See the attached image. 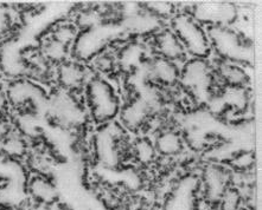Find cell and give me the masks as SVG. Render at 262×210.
Instances as JSON below:
<instances>
[{
  "mask_svg": "<svg viewBox=\"0 0 262 210\" xmlns=\"http://www.w3.org/2000/svg\"><path fill=\"white\" fill-rule=\"evenodd\" d=\"M149 74L152 80L164 85H173L179 80L178 67L171 61L165 58H158L149 66Z\"/></svg>",
  "mask_w": 262,
  "mask_h": 210,
  "instance_id": "obj_13",
  "label": "cell"
},
{
  "mask_svg": "<svg viewBox=\"0 0 262 210\" xmlns=\"http://www.w3.org/2000/svg\"><path fill=\"white\" fill-rule=\"evenodd\" d=\"M208 39L211 40L224 62L248 63L253 58V47L233 30L226 26H210Z\"/></svg>",
  "mask_w": 262,
  "mask_h": 210,
  "instance_id": "obj_1",
  "label": "cell"
},
{
  "mask_svg": "<svg viewBox=\"0 0 262 210\" xmlns=\"http://www.w3.org/2000/svg\"><path fill=\"white\" fill-rule=\"evenodd\" d=\"M29 191L31 196L39 204H50L57 200V190L52 183L43 176H36L29 183Z\"/></svg>",
  "mask_w": 262,
  "mask_h": 210,
  "instance_id": "obj_14",
  "label": "cell"
},
{
  "mask_svg": "<svg viewBox=\"0 0 262 210\" xmlns=\"http://www.w3.org/2000/svg\"><path fill=\"white\" fill-rule=\"evenodd\" d=\"M149 13L152 16H163L166 17L172 12V5L168 3H151L148 5Z\"/></svg>",
  "mask_w": 262,
  "mask_h": 210,
  "instance_id": "obj_26",
  "label": "cell"
},
{
  "mask_svg": "<svg viewBox=\"0 0 262 210\" xmlns=\"http://www.w3.org/2000/svg\"><path fill=\"white\" fill-rule=\"evenodd\" d=\"M172 30L184 50L193 57L203 59L210 54V42L208 36L196 19L189 14H178L172 19Z\"/></svg>",
  "mask_w": 262,
  "mask_h": 210,
  "instance_id": "obj_2",
  "label": "cell"
},
{
  "mask_svg": "<svg viewBox=\"0 0 262 210\" xmlns=\"http://www.w3.org/2000/svg\"><path fill=\"white\" fill-rule=\"evenodd\" d=\"M69 46L66 44H62L58 40L54 39L51 37L50 39L47 40L43 44L42 47V56L44 61L56 62V63H64L67 57H68Z\"/></svg>",
  "mask_w": 262,
  "mask_h": 210,
  "instance_id": "obj_18",
  "label": "cell"
},
{
  "mask_svg": "<svg viewBox=\"0 0 262 210\" xmlns=\"http://www.w3.org/2000/svg\"><path fill=\"white\" fill-rule=\"evenodd\" d=\"M5 95H4V92L0 90V136L4 134V131H5V125H4V122H3V111H4V108H5Z\"/></svg>",
  "mask_w": 262,
  "mask_h": 210,
  "instance_id": "obj_28",
  "label": "cell"
},
{
  "mask_svg": "<svg viewBox=\"0 0 262 210\" xmlns=\"http://www.w3.org/2000/svg\"><path fill=\"white\" fill-rule=\"evenodd\" d=\"M239 202H241V196H239L238 190L228 188L220 198L219 203L221 210H239Z\"/></svg>",
  "mask_w": 262,
  "mask_h": 210,
  "instance_id": "obj_22",
  "label": "cell"
},
{
  "mask_svg": "<svg viewBox=\"0 0 262 210\" xmlns=\"http://www.w3.org/2000/svg\"><path fill=\"white\" fill-rule=\"evenodd\" d=\"M87 100L91 112L97 122L106 123L119 112V99L114 90L101 78H94L87 85Z\"/></svg>",
  "mask_w": 262,
  "mask_h": 210,
  "instance_id": "obj_3",
  "label": "cell"
},
{
  "mask_svg": "<svg viewBox=\"0 0 262 210\" xmlns=\"http://www.w3.org/2000/svg\"><path fill=\"white\" fill-rule=\"evenodd\" d=\"M7 98L13 105L26 103H40L44 100V92L38 86L28 81H17L9 86Z\"/></svg>",
  "mask_w": 262,
  "mask_h": 210,
  "instance_id": "obj_9",
  "label": "cell"
},
{
  "mask_svg": "<svg viewBox=\"0 0 262 210\" xmlns=\"http://www.w3.org/2000/svg\"><path fill=\"white\" fill-rule=\"evenodd\" d=\"M31 210H49V208L47 207L46 204H39V205H37V207H35Z\"/></svg>",
  "mask_w": 262,
  "mask_h": 210,
  "instance_id": "obj_30",
  "label": "cell"
},
{
  "mask_svg": "<svg viewBox=\"0 0 262 210\" xmlns=\"http://www.w3.org/2000/svg\"><path fill=\"white\" fill-rule=\"evenodd\" d=\"M217 71H219V74L222 78V81L226 82L231 88H243V85H246L247 82H248V76H247L245 71L233 63H220Z\"/></svg>",
  "mask_w": 262,
  "mask_h": 210,
  "instance_id": "obj_16",
  "label": "cell"
},
{
  "mask_svg": "<svg viewBox=\"0 0 262 210\" xmlns=\"http://www.w3.org/2000/svg\"><path fill=\"white\" fill-rule=\"evenodd\" d=\"M156 151L164 156H173L182 151L183 142L178 134L173 131H165L160 134L156 141Z\"/></svg>",
  "mask_w": 262,
  "mask_h": 210,
  "instance_id": "obj_17",
  "label": "cell"
},
{
  "mask_svg": "<svg viewBox=\"0 0 262 210\" xmlns=\"http://www.w3.org/2000/svg\"><path fill=\"white\" fill-rule=\"evenodd\" d=\"M179 80L185 91L194 100L205 103L210 99L212 90V74L208 63L194 58L190 61L179 74Z\"/></svg>",
  "mask_w": 262,
  "mask_h": 210,
  "instance_id": "obj_4",
  "label": "cell"
},
{
  "mask_svg": "<svg viewBox=\"0 0 262 210\" xmlns=\"http://www.w3.org/2000/svg\"><path fill=\"white\" fill-rule=\"evenodd\" d=\"M51 112L58 122L66 125H75L82 121L83 112L73 97L59 93L51 102Z\"/></svg>",
  "mask_w": 262,
  "mask_h": 210,
  "instance_id": "obj_7",
  "label": "cell"
},
{
  "mask_svg": "<svg viewBox=\"0 0 262 210\" xmlns=\"http://www.w3.org/2000/svg\"><path fill=\"white\" fill-rule=\"evenodd\" d=\"M149 109H151V107L143 97L132 100L122 110L121 119L123 125L130 130L139 129L145 124L146 119L148 118Z\"/></svg>",
  "mask_w": 262,
  "mask_h": 210,
  "instance_id": "obj_10",
  "label": "cell"
},
{
  "mask_svg": "<svg viewBox=\"0 0 262 210\" xmlns=\"http://www.w3.org/2000/svg\"><path fill=\"white\" fill-rule=\"evenodd\" d=\"M249 156H250L249 153H248V155H247V153H243V155L239 156L238 159L236 160V167L243 168V169H246L247 167H249L250 164H252V161H253V160L248 161V157Z\"/></svg>",
  "mask_w": 262,
  "mask_h": 210,
  "instance_id": "obj_29",
  "label": "cell"
},
{
  "mask_svg": "<svg viewBox=\"0 0 262 210\" xmlns=\"http://www.w3.org/2000/svg\"><path fill=\"white\" fill-rule=\"evenodd\" d=\"M85 76H87V73H85L84 67L74 62L66 61L59 65L57 71L59 84L68 90L80 88L84 83Z\"/></svg>",
  "mask_w": 262,
  "mask_h": 210,
  "instance_id": "obj_11",
  "label": "cell"
},
{
  "mask_svg": "<svg viewBox=\"0 0 262 210\" xmlns=\"http://www.w3.org/2000/svg\"><path fill=\"white\" fill-rule=\"evenodd\" d=\"M228 174L224 169L211 166L204 172V190L209 202L216 203L222 197L228 187Z\"/></svg>",
  "mask_w": 262,
  "mask_h": 210,
  "instance_id": "obj_8",
  "label": "cell"
},
{
  "mask_svg": "<svg viewBox=\"0 0 262 210\" xmlns=\"http://www.w3.org/2000/svg\"><path fill=\"white\" fill-rule=\"evenodd\" d=\"M157 50L167 61L174 62L184 57V47L172 31H163L157 36Z\"/></svg>",
  "mask_w": 262,
  "mask_h": 210,
  "instance_id": "obj_12",
  "label": "cell"
},
{
  "mask_svg": "<svg viewBox=\"0 0 262 210\" xmlns=\"http://www.w3.org/2000/svg\"><path fill=\"white\" fill-rule=\"evenodd\" d=\"M52 38L69 46V44L73 43L74 40H76L77 38L76 30H75L72 25H68V24L59 25L58 28L55 30L54 35H52Z\"/></svg>",
  "mask_w": 262,
  "mask_h": 210,
  "instance_id": "obj_23",
  "label": "cell"
},
{
  "mask_svg": "<svg viewBox=\"0 0 262 210\" xmlns=\"http://www.w3.org/2000/svg\"><path fill=\"white\" fill-rule=\"evenodd\" d=\"M12 14L10 13L9 7L0 5V37L5 36L12 26Z\"/></svg>",
  "mask_w": 262,
  "mask_h": 210,
  "instance_id": "obj_25",
  "label": "cell"
},
{
  "mask_svg": "<svg viewBox=\"0 0 262 210\" xmlns=\"http://www.w3.org/2000/svg\"><path fill=\"white\" fill-rule=\"evenodd\" d=\"M132 28L138 31H151L158 28V22L155 16H138L132 19Z\"/></svg>",
  "mask_w": 262,
  "mask_h": 210,
  "instance_id": "obj_24",
  "label": "cell"
},
{
  "mask_svg": "<svg viewBox=\"0 0 262 210\" xmlns=\"http://www.w3.org/2000/svg\"><path fill=\"white\" fill-rule=\"evenodd\" d=\"M0 74H2V67H0Z\"/></svg>",
  "mask_w": 262,
  "mask_h": 210,
  "instance_id": "obj_31",
  "label": "cell"
},
{
  "mask_svg": "<svg viewBox=\"0 0 262 210\" xmlns=\"http://www.w3.org/2000/svg\"><path fill=\"white\" fill-rule=\"evenodd\" d=\"M194 19L204 21L211 26H224L236 18V10L230 4L204 3L194 10Z\"/></svg>",
  "mask_w": 262,
  "mask_h": 210,
  "instance_id": "obj_5",
  "label": "cell"
},
{
  "mask_svg": "<svg viewBox=\"0 0 262 210\" xmlns=\"http://www.w3.org/2000/svg\"><path fill=\"white\" fill-rule=\"evenodd\" d=\"M76 42L75 50L83 58L96 55L106 43L104 42V36L102 37L100 35V32H95V30L87 31Z\"/></svg>",
  "mask_w": 262,
  "mask_h": 210,
  "instance_id": "obj_15",
  "label": "cell"
},
{
  "mask_svg": "<svg viewBox=\"0 0 262 210\" xmlns=\"http://www.w3.org/2000/svg\"><path fill=\"white\" fill-rule=\"evenodd\" d=\"M134 156L136 159L143 164L151 163L156 155V148L153 144L147 140H140L138 141L133 149Z\"/></svg>",
  "mask_w": 262,
  "mask_h": 210,
  "instance_id": "obj_21",
  "label": "cell"
},
{
  "mask_svg": "<svg viewBox=\"0 0 262 210\" xmlns=\"http://www.w3.org/2000/svg\"><path fill=\"white\" fill-rule=\"evenodd\" d=\"M119 127L117 125H107L97 134L96 150L97 156L106 166H115L119 159Z\"/></svg>",
  "mask_w": 262,
  "mask_h": 210,
  "instance_id": "obj_6",
  "label": "cell"
},
{
  "mask_svg": "<svg viewBox=\"0 0 262 210\" xmlns=\"http://www.w3.org/2000/svg\"><path fill=\"white\" fill-rule=\"evenodd\" d=\"M144 52L141 50V47L138 44H132L129 46H127L125 50H122L121 57H120V61H121L122 66L125 69H133L136 67L138 64L141 62V58H143Z\"/></svg>",
  "mask_w": 262,
  "mask_h": 210,
  "instance_id": "obj_20",
  "label": "cell"
},
{
  "mask_svg": "<svg viewBox=\"0 0 262 210\" xmlns=\"http://www.w3.org/2000/svg\"><path fill=\"white\" fill-rule=\"evenodd\" d=\"M25 141L20 136H9L2 142V152L9 157H21L26 153Z\"/></svg>",
  "mask_w": 262,
  "mask_h": 210,
  "instance_id": "obj_19",
  "label": "cell"
},
{
  "mask_svg": "<svg viewBox=\"0 0 262 210\" xmlns=\"http://www.w3.org/2000/svg\"><path fill=\"white\" fill-rule=\"evenodd\" d=\"M96 66L101 71H110L113 67V59L107 55H101L96 58Z\"/></svg>",
  "mask_w": 262,
  "mask_h": 210,
  "instance_id": "obj_27",
  "label": "cell"
}]
</instances>
